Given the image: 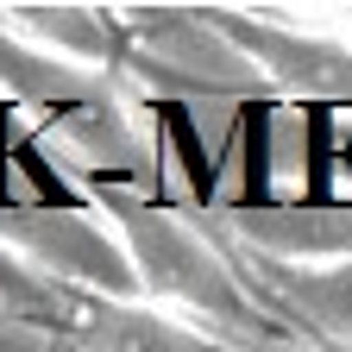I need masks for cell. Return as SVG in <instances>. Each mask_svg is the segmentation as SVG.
<instances>
[{"mask_svg": "<svg viewBox=\"0 0 352 352\" xmlns=\"http://www.w3.org/2000/svg\"><path fill=\"white\" fill-rule=\"evenodd\" d=\"M296 302L315 315L327 333L352 340V264H315V271H296Z\"/></svg>", "mask_w": 352, "mask_h": 352, "instance_id": "4", "label": "cell"}, {"mask_svg": "<svg viewBox=\"0 0 352 352\" xmlns=\"http://www.w3.org/2000/svg\"><path fill=\"white\" fill-rule=\"evenodd\" d=\"M82 346L88 352H239L214 333H195L170 315H151L139 302H101L95 321L82 327Z\"/></svg>", "mask_w": 352, "mask_h": 352, "instance_id": "3", "label": "cell"}, {"mask_svg": "<svg viewBox=\"0 0 352 352\" xmlns=\"http://www.w3.org/2000/svg\"><path fill=\"white\" fill-rule=\"evenodd\" d=\"M333 19H340V38H333V44H340V51H352V7H346V13H333Z\"/></svg>", "mask_w": 352, "mask_h": 352, "instance_id": "5", "label": "cell"}, {"mask_svg": "<svg viewBox=\"0 0 352 352\" xmlns=\"http://www.w3.org/2000/svg\"><path fill=\"white\" fill-rule=\"evenodd\" d=\"M120 239L126 258L139 271V289H151L157 302H170L176 315L201 321V333L227 340V346H258L271 340V315L258 308V296L220 264V252L208 239H195L183 220H170L157 208H126L120 214Z\"/></svg>", "mask_w": 352, "mask_h": 352, "instance_id": "1", "label": "cell"}, {"mask_svg": "<svg viewBox=\"0 0 352 352\" xmlns=\"http://www.w3.org/2000/svg\"><path fill=\"white\" fill-rule=\"evenodd\" d=\"M0 227L13 233V245L38 252L44 264H57L63 277H82V283H101L113 302L120 296H139V271H132L126 258V239L120 233H101V227H82L76 214H57V208H7V220Z\"/></svg>", "mask_w": 352, "mask_h": 352, "instance_id": "2", "label": "cell"}]
</instances>
